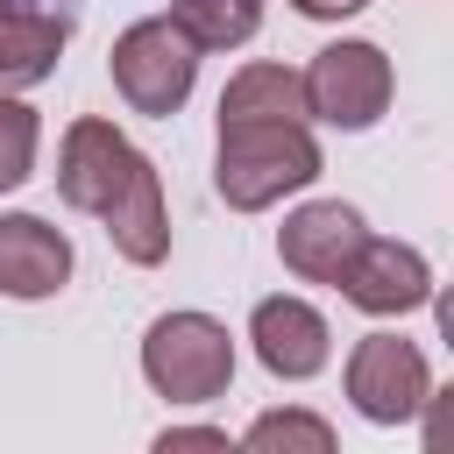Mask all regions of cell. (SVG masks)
I'll list each match as a JSON object with an SVG mask.
<instances>
[{
	"mask_svg": "<svg viewBox=\"0 0 454 454\" xmlns=\"http://www.w3.org/2000/svg\"><path fill=\"white\" fill-rule=\"evenodd\" d=\"M312 177H319V142L305 135V121H220L213 184L234 213H262Z\"/></svg>",
	"mask_w": 454,
	"mask_h": 454,
	"instance_id": "1",
	"label": "cell"
},
{
	"mask_svg": "<svg viewBox=\"0 0 454 454\" xmlns=\"http://www.w3.org/2000/svg\"><path fill=\"white\" fill-rule=\"evenodd\" d=\"M142 376L170 404H213L234 383V340L206 312H163L142 333Z\"/></svg>",
	"mask_w": 454,
	"mask_h": 454,
	"instance_id": "2",
	"label": "cell"
},
{
	"mask_svg": "<svg viewBox=\"0 0 454 454\" xmlns=\"http://www.w3.org/2000/svg\"><path fill=\"white\" fill-rule=\"evenodd\" d=\"M192 78H199V43L170 14H149V21L121 28V43H114V85H121V99L135 114L170 121L192 99Z\"/></svg>",
	"mask_w": 454,
	"mask_h": 454,
	"instance_id": "3",
	"label": "cell"
},
{
	"mask_svg": "<svg viewBox=\"0 0 454 454\" xmlns=\"http://www.w3.org/2000/svg\"><path fill=\"white\" fill-rule=\"evenodd\" d=\"M305 78V106L326 121V128H376L383 121V106H390V57L376 50V43H326L319 57H312V71H298Z\"/></svg>",
	"mask_w": 454,
	"mask_h": 454,
	"instance_id": "4",
	"label": "cell"
},
{
	"mask_svg": "<svg viewBox=\"0 0 454 454\" xmlns=\"http://www.w3.org/2000/svg\"><path fill=\"white\" fill-rule=\"evenodd\" d=\"M348 397H355L362 419L397 426V419H411V411L433 397V369H426V355H419L411 340H397V333H362L355 355H348Z\"/></svg>",
	"mask_w": 454,
	"mask_h": 454,
	"instance_id": "5",
	"label": "cell"
},
{
	"mask_svg": "<svg viewBox=\"0 0 454 454\" xmlns=\"http://www.w3.org/2000/svg\"><path fill=\"white\" fill-rule=\"evenodd\" d=\"M135 163H142V149L114 121H71L64 149H57V192L78 213H106L121 199V184L135 177Z\"/></svg>",
	"mask_w": 454,
	"mask_h": 454,
	"instance_id": "6",
	"label": "cell"
},
{
	"mask_svg": "<svg viewBox=\"0 0 454 454\" xmlns=\"http://www.w3.org/2000/svg\"><path fill=\"white\" fill-rule=\"evenodd\" d=\"M333 291H340L355 312L390 319V312H419V305L433 298V270H426V255H419V248L362 234V248L348 255V270H340V284H333Z\"/></svg>",
	"mask_w": 454,
	"mask_h": 454,
	"instance_id": "7",
	"label": "cell"
},
{
	"mask_svg": "<svg viewBox=\"0 0 454 454\" xmlns=\"http://www.w3.org/2000/svg\"><path fill=\"white\" fill-rule=\"evenodd\" d=\"M362 213L355 206H340V199H312V206H298L291 220H284V234H277V255H284V270L291 277H305V284H340V270H348V255L362 248Z\"/></svg>",
	"mask_w": 454,
	"mask_h": 454,
	"instance_id": "8",
	"label": "cell"
},
{
	"mask_svg": "<svg viewBox=\"0 0 454 454\" xmlns=\"http://www.w3.org/2000/svg\"><path fill=\"white\" fill-rule=\"evenodd\" d=\"M248 340H255V362H262L270 376H284V383L319 376L326 355H333V333H326V319H319L305 298H262V305L248 312Z\"/></svg>",
	"mask_w": 454,
	"mask_h": 454,
	"instance_id": "9",
	"label": "cell"
},
{
	"mask_svg": "<svg viewBox=\"0 0 454 454\" xmlns=\"http://www.w3.org/2000/svg\"><path fill=\"white\" fill-rule=\"evenodd\" d=\"M71 277V241L35 213H0V291L7 298H50Z\"/></svg>",
	"mask_w": 454,
	"mask_h": 454,
	"instance_id": "10",
	"label": "cell"
},
{
	"mask_svg": "<svg viewBox=\"0 0 454 454\" xmlns=\"http://www.w3.org/2000/svg\"><path fill=\"white\" fill-rule=\"evenodd\" d=\"M64 43H71V14L43 0H0V85H43Z\"/></svg>",
	"mask_w": 454,
	"mask_h": 454,
	"instance_id": "11",
	"label": "cell"
},
{
	"mask_svg": "<svg viewBox=\"0 0 454 454\" xmlns=\"http://www.w3.org/2000/svg\"><path fill=\"white\" fill-rule=\"evenodd\" d=\"M106 220V234H114V248L128 255V262H163L170 255V213H163V177H156V163L142 156L135 163V177L121 184V199L99 213Z\"/></svg>",
	"mask_w": 454,
	"mask_h": 454,
	"instance_id": "12",
	"label": "cell"
},
{
	"mask_svg": "<svg viewBox=\"0 0 454 454\" xmlns=\"http://www.w3.org/2000/svg\"><path fill=\"white\" fill-rule=\"evenodd\" d=\"M305 78L291 64H241L220 92V121H305Z\"/></svg>",
	"mask_w": 454,
	"mask_h": 454,
	"instance_id": "13",
	"label": "cell"
},
{
	"mask_svg": "<svg viewBox=\"0 0 454 454\" xmlns=\"http://www.w3.org/2000/svg\"><path fill=\"white\" fill-rule=\"evenodd\" d=\"M170 21L199 50H234L262 28V0H170Z\"/></svg>",
	"mask_w": 454,
	"mask_h": 454,
	"instance_id": "14",
	"label": "cell"
},
{
	"mask_svg": "<svg viewBox=\"0 0 454 454\" xmlns=\"http://www.w3.org/2000/svg\"><path fill=\"white\" fill-rule=\"evenodd\" d=\"M241 447H248V454H277V447H284V454H291V447H298V454H333V426L312 419V411H262V419L241 433Z\"/></svg>",
	"mask_w": 454,
	"mask_h": 454,
	"instance_id": "15",
	"label": "cell"
},
{
	"mask_svg": "<svg viewBox=\"0 0 454 454\" xmlns=\"http://www.w3.org/2000/svg\"><path fill=\"white\" fill-rule=\"evenodd\" d=\"M35 142H43V121H35V106H21V99H0V192L28 184V170H35Z\"/></svg>",
	"mask_w": 454,
	"mask_h": 454,
	"instance_id": "16",
	"label": "cell"
},
{
	"mask_svg": "<svg viewBox=\"0 0 454 454\" xmlns=\"http://www.w3.org/2000/svg\"><path fill=\"white\" fill-rule=\"evenodd\" d=\"M156 447H227V433H213V426H177V433H163Z\"/></svg>",
	"mask_w": 454,
	"mask_h": 454,
	"instance_id": "17",
	"label": "cell"
},
{
	"mask_svg": "<svg viewBox=\"0 0 454 454\" xmlns=\"http://www.w3.org/2000/svg\"><path fill=\"white\" fill-rule=\"evenodd\" d=\"M298 14H312V21H340V14H362L369 0H291Z\"/></svg>",
	"mask_w": 454,
	"mask_h": 454,
	"instance_id": "18",
	"label": "cell"
}]
</instances>
